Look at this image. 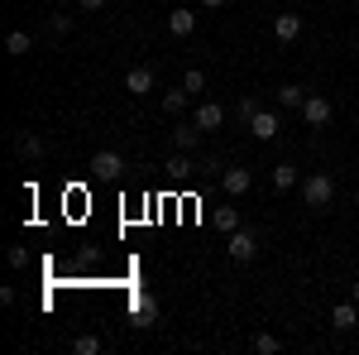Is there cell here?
<instances>
[{
    "instance_id": "obj_1",
    "label": "cell",
    "mask_w": 359,
    "mask_h": 355,
    "mask_svg": "<svg viewBox=\"0 0 359 355\" xmlns=\"http://www.w3.org/2000/svg\"><path fill=\"white\" fill-rule=\"evenodd\" d=\"M302 202L311 207V212L331 207V202H335V178H331V173H311V178L302 183Z\"/></svg>"
},
{
    "instance_id": "obj_2",
    "label": "cell",
    "mask_w": 359,
    "mask_h": 355,
    "mask_svg": "<svg viewBox=\"0 0 359 355\" xmlns=\"http://www.w3.org/2000/svg\"><path fill=\"white\" fill-rule=\"evenodd\" d=\"M225 250H230V259H240V264H249V259L259 254V235L240 226V231H230V235H225Z\"/></svg>"
},
{
    "instance_id": "obj_3",
    "label": "cell",
    "mask_w": 359,
    "mask_h": 355,
    "mask_svg": "<svg viewBox=\"0 0 359 355\" xmlns=\"http://www.w3.org/2000/svg\"><path fill=\"white\" fill-rule=\"evenodd\" d=\"M91 173H96V178H106V183L125 178V154H120V149H101V154L91 159Z\"/></svg>"
},
{
    "instance_id": "obj_4",
    "label": "cell",
    "mask_w": 359,
    "mask_h": 355,
    "mask_svg": "<svg viewBox=\"0 0 359 355\" xmlns=\"http://www.w3.org/2000/svg\"><path fill=\"white\" fill-rule=\"evenodd\" d=\"M273 39L278 44H297V39H302V15H297V10L273 15Z\"/></svg>"
},
{
    "instance_id": "obj_5",
    "label": "cell",
    "mask_w": 359,
    "mask_h": 355,
    "mask_svg": "<svg viewBox=\"0 0 359 355\" xmlns=\"http://www.w3.org/2000/svg\"><path fill=\"white\" fill-rule=\"evenodd\" d=\"M331 115H335V106L326 101V96H306V101H302V120L311 125V130H321V125H331Z\"/></svg>"
},
{
    "instance_id": "obj_6",
    "label": "cell",
    "mask_w": 359,
    "mask_h": 355,
    "mask_svg": "<svg viewBox=\"0 0 359 355\" xmlns=\"http://www.w3.org/2000/svg\"><path fill=\"white\" fill-rule=\"evenodd\" d=\"M216 183L225 188V197H245V192L254 188V173H249V168H221Z\"/></svg>"
},
{
    "instance_id": "obj_7",
    "label": "cell",
    "mask_w": 359,
    "mask_h": 355,
    "mask_svg": "<svg viewBox=\"0 0 359 355\" xmlns=\"http://www.w3.org/2000/svg\"><path fill=\"white\" fill-rule=\"evenodd\" d=\"M278 130H283L278 125V110H254L249 115V135L254 139H278Z\"/></svg>"
},
{
    "instance_id": "obj_8",
    "label": "cell",
    "mask_w": 359,
    "mask_h": 355,
    "mask_svg": "<svg viewBox=\"0 0 359 355\" xmlns=\"http://www.w3.org/2000/svg\"><path fill=\"white\" fill-rule=\"evenodd\" d=\"M331 327L335 331H355L359 327V302L355 298H345V302H335V307H331Z\"/></svg>"
},
{
    "instance_id": "obj_9",
    "label": "cell",
    "mask_w": 359,
    "mask_h": 355,
    "mask_svg": "<svg viewBox=\"0 0 359 355\" xmlns=\"http://www.w3.org/2000/svg\"><path fill=\"white\" fill-rule=\"evenodd\" d=\"M196 125H201L206 135L221 130V125H225V106H221V101H201V106H196Z\"/></svg>"
},
{
    "instance_id": "obj_10",
    "label": "cell",
    "mask_w": 359,
    "mask_h": 355,
    "mask_svg": "<svg viewBox=\"0 0 359 355\" xmlns=\"http://www.w3.org/2000/svg\"><path fill=\"white\" fill-rule=\"evenodd\" d=\"M125 91L130 96H149L154 91V67H130L125 72Z\"/></svg>"
},
{
    "instance_id": "obj_11",
    "label": "cell",
    "mask_w": 359,
    "mask_h": 355,
    "mask_svg": "<svg viewBox=\"0 0 359 355\" xmlns=\"http://www.w3.org/2000/svg\"><path fill=\"white\" fill-rule=\"evenodd\" d=\"M201 135H206V130H201V125H177V130H172V149H182V154H192L196 144H201Z\"/></svg>"
},
{
    "instance_id": "obj_12",
    "label": "cell",
    "mask_w": 359,
    "mask_h": 355,
    "mask_svg": "<svg viewBox=\"0 0 359 355\" xmlns=\"http://www.w3.org/2000/svg\"><path fill=\"white\" fill-rule=\"evenodd\" d=\"M168 29H172L177 39H187V34L196 29V15H192V5H177V10L168 15Z\"/></svg>"
},
{
    "instance_id": "obj_13",
    "label": "cell",
    "mask_w": 359,
    "mask_h": 355,
    "mask_svg": "<svg viewBox=\"0 0 359 355\" xmlns=\"http://www.w3.org/2000/svg\"><path fill=\"white\" fill-rule=\"evenodd\" d=\"M15 154H20V159H29V164H34V159H43V139L34 135V130L15 135Z\"/></svg>"
},
{
    "instance_id": "obj_14",
    "label": "cell",
    "mask_w": 359,
    "mask_h": 355,
    "mask_svg": "<svg viewBox=\"0 0 359 355\" xmlns=\"http://www.w3.org/2000/svg\"><path fill=\"white\" fill-rule=\"evenodd\" d=\"M158 322V302L149 298V293H139L135 298V327H154Z\"/></svg>"
},
{
    "instance_id": "obj_15",
    "label": "cell",
    "mask_w": 359,
    "mask_h": 355,
    "mask_svg": "<svg viewBox=\"0 0 359 355\" xmlns=\"http://www.w3.org/2000/svg\"><path fill=\"white\" fill-rule=\"evenodd\" d=\"M302 101H306V91H302L297 82L278 86V106H283V110H302Z\"/></svg>"
},
{
    "instance_id": "obj_16",
    "label": "cell",
    "mask_w": 359,
    "mask_h": 355,
    "mask_svg": "<svg viewBox=\"0 0 359 355\" xmlns=\"http://www.w3.org/2000/svg\"><path fill=\"white\" fill-rule=\"evenodd\" d=\"M187 101H192V91H187L182 82L172 86V91H163V110H168V115H182V106H187Z\"/></svg>"
},
{
    "instance_id": "obj_17",
    "label": "cell",
    "mask_w": 359,
    "mask_h": 355,
    "mask_svg": "<svg viewBox=\"0 0 359 355\" xmlns=\"http://www.w3.org/2000/svg\"><path fill=\"white\" fill-rule=\"evenodd\" d=\"M273 188L278 192L297 188V164H273Z\"/></svg>"
},
{
    "instance_id": "obj_18",
    "label": "cell",
    "mask_w": 359,
    "mask_h": 355,
    "mask_svg": "<svg viewBox=\"0 0 359 355\" xmlns=\"http://www.w3.org/2000/svg\"><path fill=\"white\" fill-rule=\"evenodd\" d=\"M5 53H10V58H25L29 53V34H25V29H10V34H5Z\"/></svg>"
},
{
    "instance_id": "obj_19",
    "label": "cell",
    "mask_w": 359,
    "mask_h": 355,
    "mask_svg": "<svg viewBox=\"0 0 359 355\" xmlns=\"http://www.w3.org/2000/svg\"><path fill=\"white\" fill-rule=\"evenodd\" d=\"M249 346H254V355H278V351H283V341H278L273 331H259Z\"/></svg>"
},
{
    "instance_id": "obj_20",
    "label": "cell",
    "mask_w": 359,
    "mask_h": 355,
    "mask_svg": "<svg viewBox=\"0 0 359 355\" xmlns=\"http://www.w3.org/2000/svg\"><path fill=\"white\" fill-rule=\"evenodd\" d=\"M216 231H221V235H230V231H240V212H235V207H221V212H216Z\"/></svg>"
},
{
    "instance_id": "obj_21",
    "label": "cell",
    "mask_w": 359,
    "mask_h": 355,
    "mask_svg": "<svg viewBox=\"0 0 359 355\" xmlns=\"http://www.w3.org/2000/svg\"><path fill=\"white\" fill-rule=\"evenodd\" d=\"M192 154H182V149H177V154H172V159H168V173H172V178H187V173H192Z\"/></svg>"
},
{
    "instance_id": "obj_22",
    "label": "cell",
    "mask_w": 359,
    "mask_h": 355,
    "mask_svg": "<svg viewBox=\"0 0 359 355\" xmlns=\"http://www.w3.org/2000/svg\"><path fill=\"white\" fill-rule=\"evenodd\" d=\"M72 351H77V355H101V336H77Z\"/></svg>"
},
{
    "instance_id": "obj_23",
    "label": "cell",
    "mask_w": 359,
    "mask_h": 355,
    "mask_svg": "<svg viewBox=\"0 0 359 355\" xmlns=\"http://www.w3.org/2000/svg\"><path fill=\"white\" fill-rule=\"evenodd\" d=\"M5 259H10V269H29V250L25 245H10V250H5Z\"/></svg>"
},
{
    "instance_id": "obj_24",
    "label": "cell",
    "mask_w": 359,
    "mask_h": 355,
    "mask_svg": "<svg viewBox=\"0 0 359 355\" xmlns=\"http://www.w3.org/2000/svg\"><path fill=\"white\" fill-rule=\"evenodd\" d=\"M182 86H187V91H201V86H206V72H201V67H192V72H182Z\"/></svg>"
},
{
    "instance_id": "obj_25",
    "label": "cell",
    "mask_w": 359,
    "mask_h": 355,
    "mask_svg": "<svg viewBox=\"0 0 359 355\" xmlns=\"http://www.w3.org/2000/svg\"><path fill=\"white\" fill-rule=\"evenodd\" d=\"M48 29H53V34H72V15H53Z\"/></svg>"
},
{
    "instance_id": "obj_26",
    "label": "cell",
    "mask_w": 359,
    "mask_h": 355,
    "mask_svg": "<svg viewBox=\"0 0 359 355\" xmlns=\"http://www.w3.org/2000/svg\"><path fill=\"white\" fill-rule=\"evenodd\" d=\"M235 110H240V115H245V120H249V115L259 110V101H254V96H240V106H235Z\"/></svg>"
},
{
    "instance_id": "obj_27",
    "label": "cell",
    "mask_w": 359,
    "mask_h": 355,
    "mask_svg": "<svg viewBox=\"0 0 359 355\" xmlns=\"http://www.w3.org/2000/svg\"><path fill=\"white\" fill-rule=\"evenodd\" d=\"M82 10H106V0H77Z\"/></svg>"
},
{
    "instance_id": "obj_28",
    "label": "cell",
    "mask_w": 359,
    "mask_h": 355,
    "mask_svg": "<svg viewBox=\"0 0 359 355\" xmlns=\"http://www.w3.org/2000/svg\"><path fill=\"white\" fill-rule=\"evenodd\" d=\"M225 0H201V10H221Z\"/></svg>"
},
{
    "instance_id": "obj_29",
    "label": "cell",
    "mask_w": 359,
    "mask_h": 355,
    "mask_svg": "<svg viewBox=\"0 0 359 355\" xmlns=\"http://www.w3.org/2000/svg\"><path fill=\"white\" fill-rule=\"evenodd\" d=\"M350 298H355V302H359V283H350Z\"/></svg>"
},
{
    "instance_id": "obj_30",
    "label": "cell",
    "mask_w": 359,
    "mask_h": 355,
    "mask_svg": "<svg viewBox=\"0 0 359 355\" xmlns=\"http://www.w3.org/2000/svg\"><path fill=\"white\" fill-rule=\"evenodd\" d=\"M177 5H192V0H177Z\"/></svg>"
},
{
    "instance_id": "obj_31",
    "label": "cell",
    "mask_w": 359,
    "mask_h": 355,
    "mask_svg": "<svg viewBox=\"0 0 359 355\" xmlns=\"http://www.w3.org/2000/svg\"><path fill=\"white\" fill-rule=\"evenodd\" d=\"M53 5H62V0H53Z\"/></svg>"
}]
</instances>
